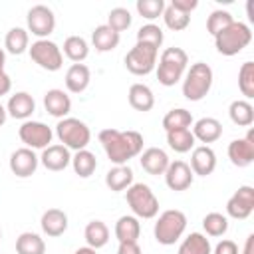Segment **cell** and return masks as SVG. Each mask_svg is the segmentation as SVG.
Segmentation results:
<instances>
[{
    "instance_id": "cell-1",
    "label": "cell",
    "mask_w": 254,
    "mask_h": 254,
    "mask_svg": "<svg viewBox=\"0 0 254 254\" xmlns=\"http://www.w3.org/2000/svg\"><path fill=\"white\" fill-rule=\"evenodd\" d=\"M99 143L113 165H127L143 151V135L139 131H119L113 127L99 131Z\"/></svg>"
},
{
    "instance_id": "cell-2",
    "label": "cell",
    "mask_w": 254,
    "mask_h": 254,
    "mask_svg": "<svg viewBox=\"0 0 254 254\" xmlns=\"http://www.w3.org/2000/svg\"><path fill=\"white\" fill-rule=\"evenodd\" d=\"M187 64H189V56L183 48H167L163 50L157 67V79L161 85L165 87H173L175 83H179L187 71Z\"/></svg>"
},
{
    "instance_id": "cell-3",
    "label": "cell",
    "mask_w": 254,
    "mask_h": 254,
    "mask_svg": "<svg viewBox=\"0 0 254 254\" xmlns=\"http://www.w3.org/2000/svg\"><path fill=\"white\" fill-rule=\"evenodd\" d=\"M212 79H214V73L208 64L204 62L192 64L183 75V95L189 101H200L210 91Z\"/></svg>"
},
{
    "instance_id": "cell-4",
    "label": "cell",
    "mask_w": 254,
    "mask_h": 254,
    "mask_svg": "<svg viewBox=\"0 0 254 254\" xmlns=\"http://www.w3.org/2000/svg\"><path fill=\"white\" fill-rule=\"evenodd\" d=\"M252 42V30L248 24L244 22H232L228 28H224L222 32H218L214 36V46L216 52L222 56H236L240 54L248 44Z\"/></svg>"
},
{
    "instance_id": "cell-5",
    "label": "cell",
    "mask_w": 254,
    "mask_h": 254,
    "mask_svg": "<svg viewBox=\"0 0 254 254\" xmlns=\"http://www.w3.org/2000/svg\"><path fill=\"white\" fill-rule=\"evenodd\" d=\"M187 230V214L183 210H177V208H169V210H163L155 222V228H153V234H155V240L163 246H171L175 242H179V238L185 234Z\"/></svg>"
},
{
    "instance_id": "cell-6",
    "label": "cell",
    "mask_w": 254,
    "mask_h": 254,
    "mask_svg": "<svg viewBox=\"0 0 254 254\" xmlns=\"http://www.w3.org/2000/svg\"><path fill=\"white\" fill-rule=\"evenodd\" d=\"M56 137L69 151H81V149H87V145L91 141V131L81 119L64 117L56 125Z\"/></svg>"
},
{
    "instance_id": "cell-7",
    "label": "cell",
    "mask_w": 254,
    "mask_h": 254,
    "mask_svg": "<svg viewBox=\"0 0 254 254\" xmlns=\"http://www.w3.org/2000/svg\"><path fill=\"white\" fill-rule=\"evenodd\" d=\"M127 204L137 218H155L159 214V198L145 183H133L125 192Z\"/></svg>"
},
{
    "instance_id": "cell-8",
    "label": "cell",
    "mask_w": 254,
    "mask_h": 254,
    "mask_svg": "<svg viewBox=\"0 0 254 254\" xmlns=\"http://www.w3.org/2000/svg\"><path fill=\"white\" fill-rule=\"evenodd\" d=\"M28 54L34 64H38L46 71H58L64 65L62 48L52 40H36L28 48Z\"/></svg>"
},
{
    "instance_id": "cell-9",
    "label": "cell",
    "mask_w": 254,
    "mask_h": 254,
    "mask_svg": "<svg viewBox=\"0 0 254 254\" xmlns=\"http://www.w3.org/2000/svg\"><path fill=\"white\" fill-rule=\"evenodd\" d=\"M159 58V50L147 44H135L125 56V67L133 75H147L155 69Z\"/></svg>"
},
{
    "instance_id": "cell-10",
    "label": "cell",
    "mask_w": 254,
    "mask_h": 254,
    "mask_svg": "<svg viewBox=\"0 0 254 254\" xmlns=\"http://www.w3.org/2000/svg\"><path fill=\"white\" fill-rule=\"evenodd\" d=\"M18 137L20 141L28 147V149H46L52 145V139H54V131L52 127H48L46 123L42 121H24L18 129Z\"/></svg>"
},
{
    "instance_id": "cell-11",
    "label": "cell",
    "mask_w": 254,
    "mask_h": 254,
    "mask_svg": "<svg viewBox=\"0 0 254 254\" xmlns=\"http://www.w3.org/2000/svg\"><path fill=\"white\" fill-rule=\"evenodd\" d=\"M26 24H28V34L32 32L38 40H48V36L56 28V16H54L52 8H48L44 4H36L28 10Z\"/></svg>"
},
{
    "instance_id": "cell-12",
    "label": "cell",
    "mask_w": 254,
    "mask_h": 254,
    "mask_svg": "<svg viewBox=\"0 0 254 254\" xmlns=\"http://www.w3.org/2000/svg\"><path fill=\"white\" fill-rule=\"evenodd\" d=\"M254 210V189L250 185L238 187V190L226 202V214L234 220H244Z\"/></svg>"
},
{
    "instance_id": "cell-13",
    "label": "cell",
    "mask_w": 254,
    "mask_h": 254,
    "mask_svg": "<svg viewBox=\"0 0 254 254\" xmlns=\"http://www.w3.org/2000/svg\"><path fill=\"white\" fill-rule=\"evenodd\" d=\"M192 181H194V175H192L189 163H185L181 159L169 163V167L165 171V183L171 190H177V192L187 190L192 185Z\"/></svg>"
},
{
    "instance_id": "cell-14",
    "label": "cell",
    "mask_w": 254,
    "mask_h": 254,
    "mask_svg": "<svg viewBox=\"0 0 254 254\" xmlns=\"http://www.w3.org/2000/svg\"><path fill=\"white\" fill-rule=\"evenodd\" d=\"M40 165V157L34 153V149L28 147H20L10 155V171L20 177V179H28L36 173Z\"/></svg>"
},
{
    "instance_id": "cell-15",
    "label": "cell",
    "mask_w": 254,
    "mask_h": 254,
    "mask_svg": "<svg viewBox=\"0 0 254 254\" xmlns=\"http://www.w3.org/2000/svg\"><path fill=\"white\" fill-rule=\"evenodd\" d=\"M190 171L198 177H208L216 169V153L208 145H198L190 153Z\"/></svg>"
},
{
    "instance_id": "cell-16",
    "label": "cell",
    "mask_w": 254,
    "mask_h": 254,
    "mask_svg": "<svg viewBox=\"0 0 254 254\" xmlns=\"http://www.w3.org/2000/svg\"><path fill=\"white\" fill-rule=\"evenodd\" d=\"M40 163H42L48 171L60 173V171H64L67 165H71V153H69V149L64 147L62 143L50 145V147H46V149L42 151Z\"/></svg>"
},
{
    "instance_id": "cell-17",
    "label": "cell",
    "mask_w": 254,
    "mask_h": 254,
    "mask_svg": "<svg viewBox=\"0 0 254 254\" xmlns=\"http://www.w3.org/2000/svg\"><path fill=\"white\" fill-rule=\"evenodd\" d=\"M139 163H141V169H143L145 173L157 177V175H165V171H167L171 159H169V155H167L163 149H159V147H149V149L141 151Z\"/></svg>"
},
{
    "instance_id": "cell-18",
    "label": "cell",
    "mask_w": 254,
    "mask_h": 254,
    "mask_svg": "<svg viewBox=\"0 0 254 254\" xmlns=\"http://www.w3.org/2000/svg\"><path fill=\"white\" fill-rule=\"evenodd\" d=\"M34 111H36V101L28 91H16L14 95H10L6 103V113L20 121H28Z\"/></svg>"
},
{
    "instance_id": "cell-19",
    "label": "cell",
    "mask_w": 254,
    "mask_h": 254,
    "mask_svg": "<svg viewBox=\"0 0 254 254\" xmlns=\"http://www.w3.org/2000/svg\"><path fill=\"white\" fill-rule=\"evenodd\" d=\"M44 107L46 111L52 115V117H58V119H64L69 115L71 111V99L69 95L64 91V89H48L44 93Z\"/></svg>"
},
{
    "instance_id": "cell-20",
    "label": "cell",
    "mask_w": 254,
    "mask_h": 254,
    "mask_svg": "<svg viewBox=\"0 0 254 254\" xmlns=\"http://www.w3.org/2000/svg\"><path fill=\"white\" fill-rule=\"evenodd\" d=\"M190 131H192L196 141L208 145V143H214L222 137V123L214 117H200L198 121H194Z\"/></svg>"
},
{
    "instance_id": "cell-21",
    "label": "cell",
    "mask_w": 254,
    "mask_h": 254,
    "mask_svg": "<svg viewBox=\"0 0 254 254\" xmlns=\"http://www.w3.org/2000/svg\"><path fill=\"white\" fill-rule=\"evenodd\" d=\"M40 226L46 236H62L67 230V214L62 208H48L40 218Z\"/></svg>"
},
{
    "instance_id": "cell-22",
    "label": "cell",
    "mask_w": 254,
    "mask_h": 254,
    "mask_svg": "<svg viewBox=\"0 0 254 254\" xmlns=\"http://www.w3.org/2000/svg\"><path fill=\"white\" fill-rule=\"evenodd\" d=\"M228 159L234 167H248L254 163V143L242 139H234L228 143Z\"/></svg>"
},
{
    "instance_id": "cell-23",
    "label": "cell",
    "mask_w": 254,
    "mask_h": 254,
    "mask_svg": "<svg viewBox=\"0 0 254 254\" xmlns=\"http://www.w3.org/2000/svg\"><path fill=\"white\" fill-rule=\"evenodd\" d=\"M91 81V71L85 64H71L65 71V87L71 93H81Z\"/></svg>"
},
{
    "instance_id": "cell-24",
    "label": "cell",
    "mask_w": 254,
    "mask_h": 254,
    "mask_svg": "<svg viewBox=\"0 0 254 254\" xmlns=\"http://www.w3.org/2000/svg\"><path fill=\"white\" fill-rule=\"evenodd\" d=\"M127 97H129V105H131L135 111H141V113L151 111L153 105H155L153 89H151L149 85H145V83H133V85L129 87Z\"/></svg>"
},
{
    "instance_id": "cell-25",
    "label": "cell",
    "mask_w": 254,
    "mask_h": 254,
    "mask_svg": "<svg viewBox=\"0 0 254 254\" xmlns=\"http://www.w3.org/2000/svg\"><path fill=\"white\" fill-rule=\"evenodd\" d=\"M105 185L109 190H127L133 185V171L129 165H113L105 175Z\"/></svg>"
},
{
    "instance_id": "cell-26",
    "label": "cell",
    "mask_w": 254,
    "mask_h": 254,
    "mask_svg": "<svg viewBox=\"0 0 254 254\" xmlns=\"http://www.w3.org/2000/svg\"><path fill=\"white\" fill-rule=\"evenodd\" d=\"M141 236V222L133 214H123L115 222V238L119 242H137Z\"/></svg>"
},
{
    "instance_id": "cell-27",
    "label": "cell",
    "mask_w": 254,
    "mask_h": 254,
    "mask_svg": "<svg viewBox=\"0 0 254 254\" xmlns=\"http://www.w3.org/2000/svg\"><path fill=\"white\" fill-rule=\"evenodd\" d=\"M119 40L121 36L111 30L107 24H101V26H95V30L91 32V44L97 52H111L119 46Z\"/></svg>"
},
{
    "instance_id": "cell-28",
    "label": "cell",
    "mask_w": 254,
    "mask_h": 254,
    "mask_svg": "<svg viewBox=\"0 0 254 254\" xmlns=\"http://www.w3.org/2000/svg\"><path fill=\"white\" fill-rule=\"evenodd\" d=\"M228 117L238 127H250L254 123V107L246 99H234L228 105Z\"/></svg>"
},
{
    "instance_id": "cell-29",
    "label": "cell",
    "mask_w": 254,
    "mask_h": 254,
    "mask_svg": "<svg viewBox=\"0 0 254 254\" xmlns=\"http://www.w3.org/2000/svg\"><path fill=\"white\" fill-rule=\"evenodd\" d=\"M83 236H85L87 246L97 250V248H103L109 242V228L103 220H91V222H87V226L83 230Z\"/></svg>"
},
{
    "instance_id": "cell-30",
    "label": "cell",
    "mask_w": 254,
    "mask_h": 254,
    "mask_svg": "<svg viewBox=\"0 0 254 254\" xmlns=\"http://www.w3.org/2000/svg\"><path fill=\"white\" fill-rule=\"evenodd\" d=\"M4 48L8 54H14V56H20L24 54L28 48H30V34L26 28H10L6 38H4Z\"/></svg>"
},
{
    "instance_id": "cell-31",
    "label": "cell",
    "mask_w": 254,
    "mask_h": 254,
    "mask_svg": "<svg viewBox=\"0 0 254 254\" xmlns=\"http://www.w3.org/2000/svg\"><path fill=\"white\" fill-rule=\"evenodd\" d=\"M177 254H212L210 240L202 232H190L179 246Z\"/></svg>"
},
{
    "instance_id": "cell-32",
    "label": "cell",
    "mask_w": 254,
    "mask_h": 254,
    "mask_svg": "<svg viewBox=\"0 0 254 254\" xmlns=\"http://www.w3.org/2000/svg\"><path fill=\"white\" fill-rule=\"evenodd\" d=\"M71 167H73V173L81 179H87L95 173L97 169V157L87 151V149H81V151H75V155L71 157Z\"/></svg>"
},
{
    "instance_id": "cell-33",
    "label": "cell",
    "mask_w": 254,
    "mask_h": 254,
    "mask_svg": "<svg viewBox=\"0 0 254 254\" xmlns=\"http://www.w3.org/2000/svg\"><path fill=\"white\" fill-rule=\"evenodd\" d=\"M65 58H69L73 64H81L89 56V44L81 36H67L64 42V52Z\"/></svg>"
},
{
    "instance_id": "cell-34",
    "label": "cell",
    "mask_w": 254,
    "mask_h": 254,
    "mask_svg": "<svg viewBox=\"0 0 254 254\" xmlns=\"http://www.w3.org/2000/svg\"><path fill=\"white\" fill-rule=\"evenodd\" d=\"M167 145L175 153H189L194 149L196 139L190 129H177V131H167Z\"/></svg>"
},
{
    "instance_id": "cell-35",
    "label": "cell",
    "mask_w": 254,
    "mask_h": 254,
    "mask_svg": "<svg viewBox=\"0 0 254 254\" xmlns=\"http://www.w3.org/2000/svg\"><path fill=\"white\" fill-rule=\"evenodd\" d=\"M16 252L18 254H46V242L36 232H22L16 238Z\"/></svg>"
},
{
    "instance_id": "cell-36",
    "label": "cell",
    "mask_w": 254,
    "mask_h": 254,
    "mask_svg": "<svg viewBox=\"0 0 254 254\" xmlns=\"http://www.w3.org/2000/svg\"><path fill=\"white\" fill-rule=\"evenodd\" d=\"M192 125V115L189 109L185 107H177L167 111V115L163 117V127L165 131H177V129H190Z\"/></svg>"
},
{
    "instance_id": "cell-37",
    "label": "cell",
    "mask_w": 254,
    "mask_h": 254,
    "mask_svg": "<svg viewBox=\"0 0 254 254\" xmlns=\"http://www.w3.org/2000/svg\"><path fill=\"white\" fill-rule=\"evenodd\" d=\"M202 228L208 236H224L228 230V216L222 212H208L202 218Z\"/></svg>"
},
{
    "instance_id": "cell-38",
    "label": "cell",
    "mask_w": 254,
    "mask_h": 254,
    "mask_svg": "<svg viewBox=\"0 0 254 254\" xmlns=\"http://www.w3.org/2000/svg\"><path fill=\"white\" fill-rule=\"evenodd\" d=\"M163 40H165L163 30H161L157 24H153V22L143 24V26L137 30V44H147V46L159 50L161 44H163Z\"/></svg>"
},
{
    "instance_id": "cell-39",
    "label": "cell",
    "mask_w": 254,
    "mask_h": 254,
    "mask_svg": "<svg viewBox=\"0 0 254 254\" xmlns=\"http://www.w3.org/2000/svg\"><path fill=\"white\" fill-rule=\"evenodd\" d=\"M238 87L242 95L248 99L254 97V62H244L238 69Z\"/></svg>"
},
{
    "instance_id": "cell-40",
    "label": "cell",
    "mask_w": 254,
    "mask_h": 254,
    "mask_svg": "<svg viewBox=\"0 0 254 254\" xmlns=\"http://www.w3.org/2000/svg\"><path fill=\"white\" fill-rule=\"evenodd\" d=\"M163 20H165V26H167L169 30H173V32H183V30H187L189 24H190V16H187V14L179 12V10H175L171 4L165 6V10H163Z\"/></svg>"
},
{
    "instance_id": "cell-41",
    "label": "cell",
    "mask_w": 254,
    "mask_h": 254,
    "mask_svg": "<svg viewBox=\"0 0 254 254\" xmlns=\"http://www.w3.org/2000/svg\"><path fill=\"white\" fill-rule=\"evenodd\" d=\"M232 22H234V18H232L230 12H226V10H212L210 16L206 18V32L214 38L218 32L228 28Z\"/></svg>"
},
{
    "instance_id": "cell-42",
    "label": "cell",
    "mask_w": 254,
    "mask_h": 254,
    "mask_svg": "<svg viewBox=\"0 0 254 254\" xmlns=\"http://www.w3.org/2000/svg\"><path fill=\"white\" fill-rule=\"evenodd\" d=\"M107 26H109L111 30H115L117 34L123 32V30H127V28L131 26V12H129L127 8H121V6L113 8V10L107 14Z\"/></svg>"
},
{
    "instance_id": "cell-43",
    "label": "cell",
    "mask_w": 254,
    "mask_h": 254,
    "mask_svg": "<svg viewBox=\"0 0 254 254\" xmlns=\"http://www.w3.org/2000/svg\"><path fill=\"white\" fill-rule=\"evenodd\" d=\"M135 8L139 16H143L145 20H157L159 16H163L165 2L163 0H137Z\"/></svg>"
},
{
    "instance_id": "cell-44",
    "label": "cell",
    "mask_w": 254,
    "mask_h": 254,
    "mask_svg": "<svg viewBox=\"0 0 254 254\" xmlns=\"http://www.w3.org/2000/svg\"><path fill=\"white\" fill-rule=\"evenodd\" d=\"M212 254H240V252H238V246H236L234 240L224 238V240H220V242L214 246Z\"/></svg>"
},
{
    "instance_id": "cell-45",
    "label": "cell",
    "mask_w": 254,
    "mask_h": 254,
    "mask_svg": "<svg viewBox=\"0 0 254 254\" xmlns=\"http://www.w3.org/2000/svg\"><path fill=\"white\" fill-rule=\"evenodd\" d=\"M171 6H173L175 10H179V12L187 14V16H190V12L198 6V2H196V0H173Z\"/></svg>"
},
{
    "instance_id": "cell-46",
    "label": "cell",
    "mask_w": 254,
    "mask_h": 254,
    "mask_svg": "<svg viewBox=\"0 0 254 254\" xmlns=\"http://www.w3.org/2000/svg\"><path fill=\"white\" fill-rule=\"evenodd\" d=\"M117 254H143V250L137 242H119Z\"/></svg>"
},
{
    "instance_id": "cell-47",
    "label": "cell",
    "mask_w": 254,
    "mask_h": 254,
    "mask_svg": "<svg viewBox=\"0 0 254 254\" xmlns=\"http://www.w3.org/2000/svg\"><path fill=\"white\" fill-rule=\"evenodd\" d=\"M10 89H12V79H10V75L2 69V71H0V95L10 93Z\"/></svg>"
},
{
    "instance_id": "cell-48",
    "label": "cell",
    "mask_w": 254,
    "mask_h": 254,
    "mask_svg": "<svg viewBox=\"0 0 254 254\" xmlns=\"http://www.w3.org/2000/svg\"><path fill=\"white\" fill-rule=\"evenodd\" d=\"M242 254H254V234H248L244 248H242Z\"/></svg>"
},
{
    "instance_id": "cell-49",
    "label": "cell",
    "mask_w": 254,
    "mask_h": 254,
    "mask_svg": "<svg viewBox=\"0 0 254 254\" xmlns=\"http://www.w3.org/2000/svg\"><path fill=\"white\" fill-rule=\"evenodd\" d=\"M73 254H97V250H93V248H89V246H81V248H77Z\"/></svg>"
},
{
    "instance_id": "cell-50",
    "label": "cell",
    "mask_w": 254,
    "mask_h": 254,
    "mask_svg": "<svg viewBox=\"0 0 254 254\" xmlns=\"http://www.w3.org/2000/svg\"><path fill=\"white\" fill-rule=\"evenodd\" d=\"M6 117H8V113H6V107L0 103V127L6 123Z\"/></svg>"
},
{
    "instance_id": "cell-51",
    "label": "cell",
    "mask_w": 254,
    "mask_h": 254,
    "mask_svg": "<svg viewBox=\"0 0 254 254\" xmlns=\"http://www.w3.org/2000/svg\"><path fill=\"white\" fill-rule=\"evenodd\" d=\"M4 64H6V52L0 48V71L4 69Z\"/></svg>"
},
{
    "instance_id": "cell-52",
    "label": "cell",
    "mask_w": 254,
    "mask_h": 254,
    "mask_svg": "<svg viewBox=\"0 0 254 254\" xmlns=\"http://www.w3.org/2000/svg\"><path fill=\"white\" fill-rule=\"evenodd\" d=\"M0 242H2V228H0Z\"/></svg>"
}]
</instances>
